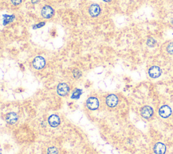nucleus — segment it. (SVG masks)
I'll list each match as a JSON object with an SVG mask.
<instances>
[{
	"mask_svg": "<svg viewBox=\"0 0 173 154\" xmlns=\"http://www.w3.org/2000/svg\"><path fill=\"white\" fill-rule=\"evenodd\" d=\"M89 14L92 16V17H97L98 16L100 12H101V8H100L98 4H92L89 7Z\"/></svg>",
	"mask_w": 173,
	"mask_h": 154,
	"instance_id": "10",
	"label": "nucleus"
},
{
	"mask_svg": "<svg viewBox=\"0 0 173 154\" xmlns=\"http://www.w3.org/2000/svg\"><path fill=\"white\" fill-rule=\"evenodd\" d=\"M106 106L110 108H116L118 104V98L114 94H110L106 97Z\"/></svg>",
	"mask_w": 173,
	"mask_h": 154,
	"instance_id": "2",
	"label": "nucleus"
},
{
	"mask_svg": "<svg viewBox=\"0 0 173 154\" xmlns=\"http://www.w3.org/2000/svg\"><path fill=\"white\" fill-rule=\"evenodd\" d=\"M86 106L91 111H95L99 108V99L95 97H90L86 101Z\"/></svg>",
	"mask_w": 173,
	"mask_h": 154,
	"instance_id": "1",
	"label": "nucleus"
},
{
	"mask_svg": "<svg viewBox=\"0 0 173 154\" xmlns=\"http://www.w3.org/2000/svg\"><path fill=\"white\" fill-rule=\"evenodd\" d=\"M54 15V10L49 6H45L41 10V16L44 19H49Z\"/></svg>",
	"mask_w": 173,
	"mask_h": 154,
	"instance_id": "6",
	"label": "nucleus"
},
{
	"mask_svg": "<svg viewBox=\"0 0 173 154\" xmlns=\"http://www.w3.org/2000/svg\"><path fill=\"white\" fill-rule=\"evenodd\" d=\"M103 1H105V2H110L112 1V0H103Z\"/></svg>",
	"mask_w": 173,
	"mask_h": 154,
	"instance_id": "20",
	"label": "nucleus"
},
{
	"mask_svg": "<svg viewBox=\"0 0 173 154\" xmlns=\"http://www.w3.org/2000/svg\"><path fill=\"white\" fill-rule=\"evenodd\" d=\"M167 51L170 54H173V42L170 43L167 46Z\"/></svg>",
	"mask_w": 173,
	"mask_h": 154,
	"instance_id": "15",
	"label": "nucleus"
},
{
	"mask_svg": "<svg viewBox=\"0 0 173 154\" xmlns=\"http://www.w3.org/2000/svg\"><path fill=\"white\" fill-rule=\"evenodd\" d=\"M45 65V60L41 56H37L35 58L33 61V66L35 69L41 70L42 69Z\"/></svg>",
	"mask_w": 173,
	"mask_h": 154,
	"instance_id": "7",
	"label": "nucleus"
},
{
	"mask_svg": "<svg viewBox=\"0 0 173 154\" xmlns=\"http://www.w3.org/2000/svg\"><path fill=\"white\" fill-rule=\"evenodd\" d=\"M22 1V0H11V2H12L14 6H17L21 4Z\"/></svg>",
	"mask_w": 173,
	"mask_h": 154,
	"instance_id": "17",
	"label": "nucleus"
},
{
	"mask_svg": "<svg viewBox=\"0 0 173 154\" xmlns=\"http://www.w3.org/2000/svg\"><path fill=\"white\" fill-rule=\"evenodd\" d=\"M48 123L51 127L56 128L60 124V118L58 115L54 114L50 116L48 118Z\"/></svg>",
	"mask_w": 173,
	"mask_h": 154,
	"instance_id": "9",
	"label": "nucleus"
},
{
	"mask_svg": "<svg viewBox=\"0 0 173 154\" xmlns=\"http://www.w3.org/2000/svg\"><path fill=\"white\" fill-rule=\"evenodd\" d=\"M39 1V0H31V2L33 4H37Z\"/></svg>",
	"mask_w": 173,
	"mask_h": 154,
	"instance_id": "19",
	"label": "nucleus"
},
{
	"mask_svg": "<svg viewBox=\"0 0 173 154\" xmlns=\"http://www.w3.org/2000/svg\"><path fill=\"white\" fill-rule=\"evenodd\" d=\"M81 91H81L80 89H76L73 93V94H72V98H78V97L81 96V94L82 93Z\"/></svg>",
	"mask_w": 173,
	"mask_h": 154,
	"instance_id": "14",
	"label": "nucleus"
},
{
	"mask_svg": "<svg viewBox=\"0 0 173 154\" xmlns=\"http://www.w3.org/2000/svg\"><path fill=\"white\" fill-rule=\"evenodd\" d=\"M73 74H74V76L75 77V78H79V77H80L82 74L81 72L79 71L78 69L74 70Z\"/></svg>",
	"mask_w": 173,
	"mask_h": 154,
	"instance_id": "16",
	"label": "nucleus"
},
{
	"mask_svg": "<svg viewBox=\"0 0 173 154\" xmlns=\"http://www.w3.org/2000/svg\"><path fill=\"white\" fill-rule=\"evenodd\" d=\"M148 74L151 78H157L160 77L162 74V70L160 67L157 66H154L149 69Z\"/></svg>",
	"mask_w": 173,
	"mask_h": 154,
	"instance_id": "8",
	"label": "nucleus"
},
{
	"mask_svg": "<svg viewBox=\"0 0 173 154\" xmlns=\"http://www.w3.org/2000/svg\"><path fill=\"white\" fill-rule=\"evenodd\" d=\"M70 91V88L68 87V85L66 83H60L58 85V87H57V92H58V94L60 96H67L68 92Z\"/></svg>",
	"mask_w": 173,
	"mask_h": 154,
	"instance_id": "5",
	"label": "nucleus"
},
{
	"mask_svg": "<svg viewBox=\"0 0 173 154\" xmlns=\"http://www.w3.org/2000/svg\"><path fill=\"white\" fill-rule=\"evenodd\" d=\"M156 44V41L154 38L150 37L147 41V45L150 47H154Z\"/></svg>",
	"mask_w": 173,
	"mask_h": 154,
	"instance_id": "12",
	"label": "nucleus"
},
{
	"mask_svg": "<svg viewBox=\"0 0 173 154\" xmlns=\"http://www.w3.org/2000/svg\"><path fill=\"white\" fill-rule=\"evenodd\" d=\"M159 115L164 118H167L172 114V109L168 105H164L161 106L158 111Z\"/></svg>",
	"mask_w": 173,
	"mask_h": 154,
	"instance_id": "4",
	"label": "nucleus"
},
{
	"mask_svg": "<svg viewBox=\"0 0 173 154\" xmlns=\"http://www.w3.org/2000/svg\"><path fill=\"white\" fill-rule=\"evenodd\" d=\"M47 154H58V149L55 147H50L47 149Z\"/></svg>",
	"mask_w": 173,
	"mask_h": 154,
	"instance_id": "13",
	"label": "nucleus"
},
{
	"mask_svg": "<svg viewBox=\"0 0 173 154\" xmlns=\"http://www.w3.org/2000/svg\"><path fill=\"white\" fill-rule=\"evenodd\" d=\"M45 24V23H39V24H37V25H35L33 26V29H37V28H40V27H41V26H43V25H44Z\"/></svg>",
	"mask_w": 173,
	"mask_h": 154,
	"instance_id": "18",
	"label": "nucleus"
},
{
	"mask_svg": "<svg viewBox=\"0 0 173 154\" xmlns=\"http://www.w3.org/2000/svg\"><path fill=\"white\" fill-rule=\"evenodd\" d=\"M141 116L145 119H149L154 114V110L151 106H145L140 110Z\"/></svg>",
	"mask_w": 173,
	"mask_h": 154,
	"instance_id": "3",
	"label": "nucleus"
},
{
	"mask_svg": "<svg viewBox=\"0 0 173 154\" xmlns=\"http://www.w3.org/2000/svg\"><path fill=\"white\" fill-rule=\"evenodd\" d=\"M167 151V147L162 143L158 142L154 145V151L156 154H164Z\"/></svg>",
	"mask_w": 173,
	"mask_h": 154,
	"instance_id": "11",
	"label": "nucleus"
}]
</instances>
